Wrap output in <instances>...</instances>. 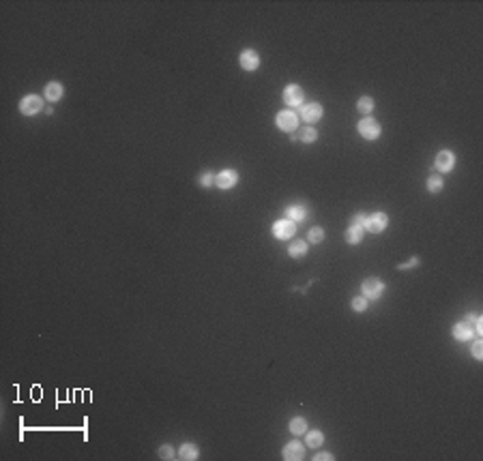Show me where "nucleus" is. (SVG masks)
<instances>
[{"mask_svg": "<svg viewBox=\"0 0 483 461\" xmlns=\"http://www.w3.org/2000/svg\"><path fill=\"white\" fill-rule=\"evenodd\" d=\"M237 182H239V174L234 170H223V172L215 176V185L219 189H232Z\"/></svg>", "mask_w": 483, "mask_h": 461, "instance_id": "9b49d317", "label": "nucleus"}, {"mask_svg": "<svg viewBox=\"0 0 483 461\" xmlns=\"http://www.w3.org/2000/svg\"><path fill=\"white\" fill-rule=\"evenodd\" d=\"M363 234H365L363 226H355V223H350V228L346 230V240H348L350 245H359V242L363 240Z\"/></svg>", "mask_w": 483, "mask_h": 461, "instance_id": "dca6fc26", "label": "nucleus"}, {"mask_svg": "<svg viewBox=\"0 0 483 461\" xmlns=\"http://www.w3.org/2000/svg\"><path fill=\"white\" fill-rule=\"evenodd\" d=\"M41 110H43V99L37 97V94H26V97L20 101V112L24 116H32Z\"/></svg>", "mask_w": 483, "mask_h": 461, "instance_id": "20e7f679", "label": "nucleus"}, {"mask_svg": "<svg viewBox=\"0 0 483 461\" xmlns=\"http://www.w3.org/2000/svg\"><path fill=\"white\" fill-rule=\"evenodd\" d=\"M382 292H385V283L376 277H369V279L363 281V296L365 298H380Z\"/></svg>", "mask_w": 483, "mask_h": 461, "instance_id": "423d86ee", "label": "nucleus"}, {"mask_svg": "<svg viewBox=\"0 0 483 461\" xmlns=\"http://www.w3.org/2000/svg\"><path fill=\"white\" fill-rule=\"evenodd\" d=\"M427 191L429 193H440V191H443V178H440V176H429V178H427Z\"/></svg>", "mask_w": 483, "mask_h": 461, "instance_id": "412c9836", "label": "nucleus"}, {"mask_svg": "<svg viewBox=\"0 0 483 461\" xmlns=\"http://www.w3.org/2000/svg\"><path fill=\"white\" fill-rule=\"evenodd\" d=\"M436 170L438 172H451L453 168H455V155H453L451 150H440L438 155H436Z\"/></svg>", "mask_w": 483, "mask_h": 461, "instance_id": "1a4fd4ad", "label": "nucleus"}, {"mask_svg": "<svg viewBox=\"0 0 483 461\" xmlns=\"http://www.w3.org/2000/svg\"><path fill=\"white\" fill-rule=\"evenodd\" d=\"M473 356H475L477 360H481V358H483V341H481V339H477L475 344H473Z\"/></svg>", "mask_w": 483, "mask_h": 461, "instance_id": "a878e982", "label": "nucleus"}, {"mask_svg": "<svg viewBox=\"0 0 483 461\" xmlns=\"http://www.w3.org/2000/svg\"><path fill=\"white\" fill-rule=\"evenodd\" d=\"M241 67L245 71H256L260 67V56H258L256 50H245L241 52Z\"/></svg>", "mask_w": 483, "mask_h": 461, "instance_id": "f8f14e48", "label": "nucleus"}, {"mask_svg": "<svg viewBox=\"0 0 483 461\" xmlns=\"http://www.w3.org/2000/svg\"><path fill=\"white\" fill-rule=\"evenodd\" d=\"M159 457H161V459H172L174 457V448L172 446H161V448H159Z\"/></svg>", "mask_w": 483, "mask_h": 461, "instance_id": "cd10ccee", "label": "nucleus"}, {"mask_svg": "<svg viewBox=\"0 0 483 461\" xmlns=\"http://www.w3.org/2000/svg\"><path fill=\"white\" fill-rule=\"evenodd\" d=\"M215 182V176L211 172H204L202 176H200V187H211Z\"/></svg>", "mask_w": 483, "mask_h": 461, "instance_id": "bb28decb", "label": "nucleus"}, {"mask_svg": "<svg viewBox=\"0 0 483 461\" xmlns=\"http://www.w3.org/2000/svg\"><path fill=\"white\" fill-rule=\"evenodd\" d=\"M275 122H277V127L281 131H294V129L299 127V116L294 114V112L286 110V112H279L277 118H275Z\"/></svg>", "mask_w": 483, "mask_h": 461, "instance_id": "0eeeda50", "label": "nucleus"}, {"mask_svg": "<svg viewBox=\"0 0 483 461\" xmlns=\"http://www.w3.org/2000/svg\"><path fill=\"white\" fill-rule=\"evenodd\" d=\"M389 226V217L385 212H374L365 219V232H372V234H378V232H385V228Z\"/></svg>", "mask_w": 483, "mask_h": 461, "instance_id": "7ed1b4c3", "label": "nucleus"}, {"mask_svg": "<svg viewBox=\"0 0 483 461\" xmlns=\"http://www.w3.org/2000/svg\"><path fill=\"white\" fill-rule=\"evenodd\" d=\"M294 138L301 140V142H305V144H311V142H316V140H318V131H316V129H311V125H309V127L301 129V131L294 135Z\"/></svg>", "mask_w": 483, "mask_h": 461, "instance_id": "aec40b11", "label": "nucleus"}, {"mask_svg": "<svg viewBox=\"0 0 483 461\" xmlns=\"http://www.w3.org/2000/svg\"><path fill=\"white\" fill-rule=\"evenodd\" d=\"M316 459H318V461H325V459L331 461V459H333V455H331V453H320V455H316Z\"/></svg>", "mask_w": 483, "mask_h": 461, "instance_id": "7c9ffc66", "label": "nucleus"}, {"mask_svg": "<svg viewBox=\"0 0 483 461\" xmlns=\"http://www.w3.org/2000/svg\"><path fill=\"white\" fill-rule=\"evenodd\" d=\"M281 457H284L286 461H299L305 457V446L301 444V442L292 440L288 442V444L284 446V451H281Z\"/></svg>", "mask_w": 483, "mask_h": 461, "instance_id": "6e6552de", "label": "nucleus"}, {"mask_svg": "<svg viewBox=\"0 0 483 461\" xmlns=\"http://www.w3.org/2000/svg\"><path fill=\"white\" fill-rule=\"evenodd\" d=\"M288 429H290V433H292V435H301V433H305V431H307V421H305V418H301V416H297V418H292V421H290Z\"/></svg>", "mask_w": 483, "mask_h": 461, "instance_id": "a211bd4d", "label": "nucleus"}, {"mask_svg": "<svg viewBox=\"0 0 483 461\" xmlns=\"http://www.w3.org/2000/svg\"><path fill=\"white\" fill-rule=\"evenodd\" d=\"M357 129H359V133L363 135L365 140H378L380 138V125H378V120H374L372 116H365L361 122L357 125Z\"/></svg>", "mask_w": 483, "mask_h": 461, "instance_id": "f257e3e1", "label": "nucleus"}, {"mask_svg": "<svg viewBox=\"0 0 483 461\" xmlns=\"http://www.w3.org/2000/svg\"><path fill=\"white\" fill-rule=\"evenodd\" d=\"M307 446H311V448H316V446H320L322 442H325V435H322V431H309L307 433Z\"/></svg>", "mask_w": 483, "mask_h": 461, "instance_id": "4be33fe9", "label": "nucleus"}, {"mask_svg": "<svg viewBox=\"0 0 483 461\" xmlns=\"http://www.w3.org/2000/svg\"><path fill=\"white\" fill-rule=\"evenodd\" d=\"M473 328L468 326L466 322H457L455 326H453V337H455L457 341H468V339H473Z\"/></svg>", "mask_w": 483, "mask_h": 461, "instance_id": "2eb2a0df", "label": "nucleus"}, {"mask_svg": "<svg viewBox=\"0 0 483 461\" xmlns=\"http://www.w3.org/2000/svg\"><path fill=\"white\" fill-rule=\"evenodd\" d=\"M62 92H64V88H62V84L60 82H50L48 86H45V90H43V94H45V99L48 101H60L62 99Z\"/></svg>", "mask_w": 483, "mask_h": 461, "instance_id": "4468645a", "label": "nucleus"}, {"mask_svg": "<svg viewBox=\"0 0 483 461\" xmlns=\"http://www.w3.org/2000/svg\"><path fill=\"white\" fill-rule=\"evenodd\" d=\"M305 253H307V240H294L292 245L288 247V256L294 258V259L303 258Z\"/></svg>", "mask_w": 483, "mask_h": 461, "instance_id": "f3484780", "label": "nucleus"}, {"mask_svg": "<svg viewBox=\"0 0 483 461\" xmlns=\"http://www.w3.org/2000/svg\"><path fill=\"white\" fill-rule=\"evenodd\" d=\"M303 99H305V94H303L301 86H297V84L286 86V90H284V103L286 105H290V108H299V105H303Z\"/></svg>", "mask_w": 483, "mask_h": 461, "instance_id": "39448f33", "label": "nucleus"}, {"mask_svg": "<svg viewBox=\"0 0 483 461\" xmlns=\"http://www.w3.org/2000/svg\"><path fill=\"white\" fill-rule=\"evenodd\" d=\"M352 309L355 311H359V313H363L365 309H367V298L365 296H357V298H352Z\"/></svg>", "mask_w": 483, "mask_h": 461, "instance_id": "393cba45", "label": "nucleus"}, {"mask_svg": "<svg viewBox=\"0 0 483 461\" xmlns=\"http://www.w3.org/2000/svg\"><path fill=\"white\" fill-rule=\"evenodd\" d=\"M301 118L307 125H311V122H316V120H320L322 118V105L320 103H303L301 105Z\"/></svg>", "mask_w": 483, "mask_h": 461, "instance_id": "9d476101", "label": "nucleus"}, {"mask_svg": "<svg viewBox=\"0 0 483 461\" xmlns=\"http://www.w3.org/2000/svg\"><path fill=\"white\" fill-rule=\"evenodd\" d=\"M179 457H181V459H185V461L198 459V457H200L198 446H193V444H182V446H181V451H179Z\"/></svg>", "mask_w": 483, "mask_h": 461, "instance_id": "6ab92c4d", "label": "nucleus"}, {"mask_svg": "<svg viewBox=\"0 0 483 461\" xmlns=\"http://www.w3.org/2000/svg\"><path fill=\"white\" fill-rule=\"evenodd\" d=\"M307 240L314 242V245L322 242V240H325V230H322V228H311L309 234H307Z\"/></svg>", "mask_w": 483, "mask_h": 461, "instance_id": "b1692460", "label": "nucleus"}, {"mask_svg": "<svg viewBox=\"0 0 483 461\" xmlns=\"http://www.w3.org/2000/svg\"><path fill=\"white\" fill-rule=\"evenodd\" d=\"M477 320H479V316H477V313H468V316H466V322L468 324H477Z\"/></svg>", "mask_w": 483, "mask_h": 461, "instance_id": "2f4dec72", "label": "nucleus"}, {"mask_svg": "<svg viewBox=\"0 0 483 461\" xmlns=\"http://www.w3.org/2000/svg\"><path fill=\"white\" fill-rule=\"evenodd\" d=\"M357 108H359V112H363V114H369V112L374 110V99L372 97H361V99H359V103H357Z\"/></svg>", "mask_w": 483, "mask_h": 461, "instance_id": "5701e85b", "label": "nucleus"}, {"mask_svg": "<svg viewBox=\"0 0 483 461\" xmlns=\"http://www.w3.org/2000/svg\"><path fill=\"white\" fill-rule=\"evenodd\" d=\"M284 215H286V219H290V221H294V223H299V221H303L305 217H307V206H305V204L288 206Z\"/></svg>", "mask_w": 483, "mask_h": 461, "instance_id": "ddd939ff", "label": "nucleus"}, {"mask_svg": "<svg viewBox=\"0 0 483 461\" xmlns=\"http://www.w3.org/2000/svg\"><path fill=\"white\" fill-rule=\"evenodd\" d=\"M417 264H419V258H412L410 262H406V264H399L397 268H399V270H408V268H415Z\"/></svg>", "mask_w": 483, "mask_h": 461, "instance_id": "c756f323", "label": "nucleus"}, {"mask_svg": "<svg viewBox=\"0 0 483 461\" xmlns=\"http://www.w3.org/2000/svg\"><path fill=\"white\" fill-rule=\"evenodd\" d=\"M294 232H297V223L290 221V219H279V221L273 223V236L279 240L292 238Z\"/></svg>", "mask_w": 483, "mask_h": 461, "instance_id": "f03ea898", "label": "nucleus"}, {"mask_svg": "<svg viewBox=\"0 0 483 461\" xmlns=\"http://www.w3.org/2000/svg\"><path fill=\"white\" fill-rule=\"evenodd\" d=\"M365 219H367V217H363V212H357V215L350 219V223H355V226H363V228H365Z\"/></svg>", "mask_w": 483, "mask_h": 461, "instance_id": "c85d7f7f", "label": "nucleus"}]
</instances>
